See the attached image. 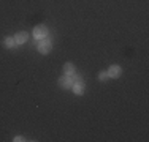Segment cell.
<instances>
[{
	"instance_id": "obj_1",
	"label": "cell",
	"mask_w": 149,
	"mask_h": 142,
	"mask_svg": "<svg viewBox=\"0 0 149 142\" xmlns=\"http://www.w3.org/2000/svg\"><path fill=\"white\" fill-rule=\"evenodd\" d=\"M51 48H52V41L49 40L48 37L38 41V51H40L41 54H48V52L51 51Z\"/></svg>"
},
{
	"instance_id": "obj_2",
	"label": "cell",
	"mask_w": 149,
	"mask_h": 142,
	"mask_svg": "<svg viewBox=\"0 0 149 142\" xmlns=\"http://www.w3.org/2000/svg\"><path fill=\"white\" fill-rule=\"evenodd\" d=\"M33 37L37 38L38 41L43 40V38L48 37V28H46L45 26H37V27L33 28Z\"/></svg>"
},
{
	"instance_id": "obj_3",
	"label": "cell",
	"mask_w": 149,
	"mask_h": 142,
	"mask_svg": "<svg viewBox=\"0 0 149 142\" xmlns=\"http://www.w3.org/2000/svg\"><path fill=\"white\" fill-rule=\"evenodd\" d=\"M72 85H73L72 76H67V74H63V76L59 79V87L63 88V90H67V88H72Z\"/></svg>"
},
{
	"instance_id": "obj_4",
	"label": "cell",
	"mask_w": 149,
	"mask_h": 142,
	"mask_svg": "<svg viewBox=\"0 0 149 142\" xmlns=\"http://www.w3.org/2000/svg\"><path fill=\"white\" fill-rule=\"evenodd\" d=\"M120 66H118V65H113V66H109L108 68V77H113V79H116V77H119L120 76Z\"/></svg>"
},
{
	"instance_id": "obj_5",
	"label": "cell",
	"mask_w": 149,
	"mask_h": 142,
	"mask_svg": "<svg viewBox=\"0 0 149 142\" xmlns=\"http://www.w3.org/2000/svg\"><path fill=\"white\" fill-rule=\"evenodd\" d=\"M27 38H29V35H27L26 32H17V33L15 35V41H16L17 46L24 44V43L27 41Z\"/></svg>"
},
{
	"instance_id": "obj_6",
	"label": "cell",
	"mask_w": 149,
	"mask_h": 142,
	"mask_svg": "<svg viewBox=\"0 0 149 142\" xmlns=\"http://www.w3.org/2000/svg\"><path fill=\"white\" fill-rule=\"evenodd\" d=\"M3 46L5 48H8V49H13V48H16V41H15V37H6L5 40H3Z\"/></svg>"
},
{
	"instance_id": "obj_7",
	"label": "cell",
	"mask_w": 149,
	"mask_h": 142,
	"mask_svg": "<svg viewBox=\"0 0 149 142\" xmlns=\"http://www.w3.org/2000/svg\"><path fill=\"white\" fill-rule=\"evenodd\" d=\"M76 73L74 71V66L72 65V63H65V66H63V74H67V76H73V74Z\"/></svg>"
},
{
	"instance_id": "obj_8",
	"label": "cell",
	"mask_w": 149,
	"mask_h": 142,
	"mask_svg": "<svg viewBox=\"0 0 149 142\" xmlns=\"http://www.w3.org/2000/svg\"><path fill=\"white\" fill-rule=\"evenodd\" d=\"M72 90L74 92V95H83L84 93V84H73Z\"/></svg>"
},
{
	"instance_id": "obj_9",
	"label": "cell",
	"mask_w": 149,
	"mask_h": 142,
	"mask_svg": "<svg viewBox=\"0 0 149 142\" xmlns=\"http://www.w3.org/2000/svg\"><path fill=\"white\" fill-rule=\"evenodd\" d=\"M108 79V73H105V71H102L100 74H98V81H106Z\"/></svg>"
},
{
	"instance_id": "obj_10",
	"label": "cell",
	"mask_w": 149,
	"mask_h": 142,
	"mask_svg": "<svg viewBox=\"0 0 149 142\" xmlns=\"http://www.w3.org/2000/svg\"><path fill=\"white\" fill-rule=\"evenodd\" d=\"M13 141H15V142H22V141H26V139H24L22 136H16V137H15V139H13Z\"/></svg>"
}]
</instances>
